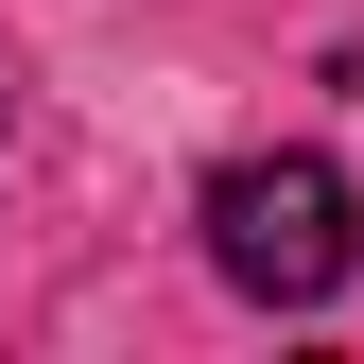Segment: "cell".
Returning a JSON list of instances; mask_svg holds the SVG:
<instances>
[{"mask_svg": "<svg viewBox=\"0 0 364 364\" xmlns=\"http://www.w3.org/2000/svg\"><path fill=\"white\" fill-rule=\"evenodd\" d=\"M208 260H225L260 312H312V295L347 278V173L312 156V139L225 156V173H208Z\"/></svg>", "mask_w": 364, "mask_h": 364, "instance_id": "6da1fadb", "label": "cell"}]
</instances>
